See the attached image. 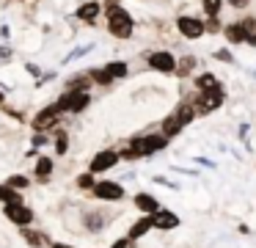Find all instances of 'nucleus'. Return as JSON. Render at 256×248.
<instances>
[{
	"label": "nucleus",
	"mask_w": 256,
	"mask_h": 248,
	"mask_svg": "<svg viewBox=\"0 0 256 248\" xmlns=\"http://www.w3.org/2000/svg\"><path fill=\"white\" fill-rule=\"evenodd\" d=\"M198 116V110H196V99H184V102H179L176 108H174L171 116H166L160 124V132H166L168 138H176L179 132L184 130V127L190 124V121Z\"/></svg>",
	"instance_id": "1"
},
{
	"label": "nucleus",
	"mask_w": 256,
	"mask_h": 248,
	"mask_svg": "<svg viewBox=\"0 0 256 248\" xmlns=\"http://www.w3.org/2000/svg\"><path fill=\"white\" fill-rule=\"evenodd\" d=\"M105 17H108V33L116 39H130L135 31V20L127 9H122V3H108L105 6Z\"/></svg>",
	"instance_id": "2"
},
{
	"label": "nucleus",
	"mask_w": 256,
	"mask_h": 248,
	"mask_svg": "<svg viewBox=\"0 0 256 248\" xmlns=\"http://www.w3.org/2000/svg\"><path fill=\"white\" fill-rule=\"evenodd\" d=\"M168 141H171V138H168L166 132H149V135H135L132 141H130V146L138 152V157H149V154L162 152V149L168 146Z\"/></svg>",
	"instance_id": "3"
},
{
	"label": "nucleus",
	"mask_w": 256,
	"mask_h": 248,
	"mask_svg": "<svg viewBox=\"0 0 256 248\" xmlns=\"http://www.w3.org/2000/svg\"><path fill=\"white\" fill-rule=\"evenodd\" d=\"M56 102L61 105L64 113L78 116V113H83V110L91 105V91H72V88H66V91L56 99Z\"/></svg>",
	"instance_id": "4"
},
{
	"label": "nucleus",
	"mask_w": 256,
	"mask_h": 248,
	"mask_svg": "<svg viewBox=\"0 0 256 248\" xmlns=\"http://www.w3.org/2000/svg\"><path fill=\"white\" fill-rule=\"evenodd\" d=\"M193 99H196V110H198V116H206V113H212V110H218L223 105V99H226V86L210 88V91H198Z\"/></svg>",
	"instance_id": "5"
},
{
	"label": "nucleus",
	"mask_w": 256,
	"mask_h": 248,
	"mask_svg": "<svg viewBox=\"0 0 256 248\" xmlns=\"http://www.w3.org/2000/svg\"><path fill=\"white\" fill-rule=\"evenodd\" d=\"M61 116H64V110H61V105H58V102L44 105V108H42L39 113L34 116L30 127H34V132H47V130H52V127H58Z\"/></svg>",
	"instance_id": "6"
},
{
	"label": "nucleus",
	"mask_w": 256,
	"mask_h": 248,
	"mask_svg": "<svg viewBox=\"0 0 256 248\" xmlns=\"http://www.w3.org/2000/svg\"><path fill=\"white\" fill-rule=\"evenodd\" d=\"M176 31L182 33V39H188V42H196V39H201V36L206 33V28H204V20H201V17L179 14V17H176Z\"/></svg>",
	"instance_id": "7"
},
{
	"label": "nucleus",
	"mask_w": 256,
	"mask_h": 248,
	"mask_svg": "<svg viewBox=\"0 0 256 248\" xmlns=\"http://www.w3.org/2000/svg\"><path fill=\"white\" fill-rule=\"evenodd\" d=\"M176 64H179V58H174L168 50H154V53L146 55V66L160 72V75H176Z\"/></svg>",
	"instance_id": "8"
},
{
	"label": "nucleus",
	"mask_w": 256,
	"mask_h": 248,
	"mask_svg": "<svg viewBox=\"0 0 256 248\" xmlns=\"http://www.w3.org/2000/svg\"><path fill=\"white\" fill-rule=\"evenodd\" d=\"M124 187H122V182H113V179H102V182H96L94 185V190H91V196L94 198H100V201H122L124 198Z\"/></svg>",
	"instance_id": "9"
},
{
	"label": "nucleus",
	"mask_w": 256,
	"mask_h": 248,
	"mask_svg": "<svg viewBox=\"0 0 256 248\" xmlns=\"http://www.w3.org/2000/svg\"><path fill=\"white\" fill-rule=\"evenodd\" d=\"M3 215H6L8 220H12L14 226H30L36 218V212L30 207H25V204H3Z\"/></svg>",
	"instance_id": "10"
},
{
	"label": "nucleus",
	"mask_w": 256,
	"mask_h": 248,
	"mask_svg": "<svg viewBox=\"0 0 256 248\" xmlns=\"http://www.w3.org/2000/svg\"><path fill=\"white\" fill-rule=\"evenodd\" d=\"M122 160V152H116V149H100V152L91 157L88 163V171H94V174H102V171H110L113 165Z\"/></svg>",
	"instance_id": "11"
},
{
	"label": "nucleus",
	"mask_w": 256,
	"mask_h": 248,
	"mask_svg": "<svg viewBox=\"0 0 256 248\" xmlns=\"http://www.w3.org/2000/svg\"><path fill=\"white\" fill-rule=\"evenodd\" d=\"M152 218H154V229H160V231H171V229H176V226L182 223V218H179L176 212H171V209H162V207L157 209Z\"/></svg>",
	"instance_id": "12"
},
{
	"label": "nucleus",
	"mask_w": 256,
	"mask_h": 248,
	"mask_svg": "<svg viewBox=\"0 0 256 248\" xmlns=\"http://www.w3.org/2000/svg\"><path fill=\"white\" fill-rule=\"evenodd\" d=\"M100 14H102L100 0H88V3L78 6V11H74V17H78L80 22H86V25H94V22H96V17H100Z\"/></svg>",
	"instance_id": "13"
},
{
	"label": "nucleus",
	"mask_w": 256,
	"mask_h": 248,
	"mask_svg": "<svg viewBox=\"0 0 256 248\" xmlns=\"http://www.w3.org/2000/svg\"><path fill=\"white\" fill-rule=\"evenodd\" d=\"M152 229H154V218H152V215H140V218L135 220L132 226H130L127 237H130V240L135 242V240H140V237H146V234H149Z\"/></svg>",
	"instance_id": "14"
},
{
	"label": "nucleus",
	"mask_w": 256,
	"mask_h": 248,
	"mask_svg": "<svg viewBox=\"0 0 256 248\" xmlns=\"http://www.w3.org/2000/svg\"><path fill=\"white\" fill-rule=\"evenodd\" d=\"M108 220H110V218H108V212H100V209H94V212H86V215H83V226H86L88 231H94V234L105 229Z\"/></svg>",
	"instance_id": "15"
},
{
	"label": "nucleus",
	"mask_w": 256,
	"mask_h": 248,
	"mask_svg": "<svg viewBox=\"0 0 256 248\" xmlns=\"http://www.w3.org/2000/svg\"><path fill=\"white\" fill-rule=\"evenodd\" d=\"M132 201H135V207H138L144 215H154L157 209H160V201H157L152 193H135Z\"/></svg>",
	"instance_id": "16"
},
{
	"label": "nucleus",
	"mask_w": 256,
	"mask_h": 248,
	"mask_svg": "<svg viewBox=\"0 0 256 248\" xmlns=\"http://www.w3.org/2000/svg\"><path fill=\"white\" fill-rule=\"evenodd\" d=\"M34 171H36V179L39 182H47L52 176V171H56V163H52V157H47V154H39Z\"/></svg>",
	"instance_id": "17"
},
{
	"label": "nucleus",
	"mask_w": 256,
	"mask_h": 248,
	"mask_svg": "<svg viewBox=\"0 0 256 248\" xmlns=\"http://www.w3.org/2000/svg\"><path fill=\"white\" fill-rule=\"evenodd\" d=\"M223 36H226V42L234 44V47H237V44H245V31H242V25H240V20L223 25Z\"/></svg>",
	"instance_id": "18"
},
{
	"label": "nucleus",
	"mask_w": 256,
	"mask_h": 248,
	"mask_svg": "<svg viewBox=\"0 0 256 248\" xmlns=\"http://www.w3.org/2000/svg\"><path fill=\"white\" fill-rule=\"evenodd\" d=\"M193 86L198 88V91H210V88H218V86H223V83L218 80L212 72H201V75L193 77Z\"/></svg>",
	"instance_id": "19"
},
{
	"label": "nucleus",
	"mask_w": 256,
	"mask_h": 248,
	"mask_svg": "<svg viewBox=\"0 0 256 248\" xmlns=\"http://www.w3.org/2000/svg\"><path fill=\"white\" fill-rule=\"evenodd\" d=\"M240 25H242V31H245V44L256 47V17L254 14L240 17Z\"/></svg>",
	"instance_id": "20"
},
{
	"label": "nucleus",
	"mask_w": 256,
	"mask_h": 248,
	"mask_svg": "<svg viewBox=\"0 0 256 248\" xmlns=\"http://www.w3.org/2000/svg\"><path fill=\"white\" fill-rule=\"evenodd\" d=\"M0 201L3 204H25L22 201V193L17 190V187H12L6 182V185H0Z\"/></svg>",
	"instance_id": "21"
},
{
	"label": "nucleus",
	"mask_w": 256,
	"mask_h": 248,
	"mask_svg": "<svg viewBox=\"0 0 256 248\" xmlns=\"http://www.w3.org/2000/svg\"><path fill=\"white\" fill-rule=\"evenodd\" d=\"M196 66H198V58H196V55H182V58H179V64H176V75L179 77H188Z\"/></svg>",
	"instance_id": "22"
},
{
	"label": "nucleus",
	"mask_w": 256,
	"mask_h": 248,
	"mask_svg": "<svg viewBox=\"0 0 256 248\" xmlns=\"http://www.w3.org/2000/svg\"><path fill=\"white\" fill-rule=\"evenodd\" d=\"M105 69H108V75H110L113 80H122V77H127L130 66L124 64V61H110V64H105Z\"/></svg>",
	"instance_id": "23"
},
{
	"label": "nucleus",
	"mask_w": 256,
	"mask_h": 248,
	"mask_svg": "<svg viewBox=\"0 0 256 248\" xmlns=\"http://www.w3.org/2000/svg\"><path fill=\"white\" fill-rule=\"evenodd\" d=\"M22 237H25V242H28V245H34V248H42L47 242L42 231H34V229H28V226H22Z\"/></svg>",
	"instance_id": "24"
},
{
	"label": "nucleus",
	"mask_w": 256,
	"mask_h": 248,
	"mask_svg": "<svg viewBox=\"0 0 256 248\" xmlns=\"http://www.w3.org/2000/svg\"><path fill=\"white\" fill-rule=\"evenodd\" d=\"M88 75H91V80H94L96 86H110V83H116L110 75H108L105 66H100V69H88Z\"/></svg>",
	"instance_id": "25"
},
{
	"label": "nucleus",
	"mask_w": 256,
	"mask_h": 248,
	"mask_svg": "<svg viewBox=\"0 0 256 248\" xmlns=\"http://www.w3.org/2000/svg\"><path fill=\"white\" fill-rule=\"evenodd\" d=\"M94 171H86V174H80L78 179H74V185L80 187V190H94V185H96V179H94Z\"/></svg>",
	"instance_id": "26"
},
{
	"label": "nucleus",
	"mask_w": 256,
	"mask_h": 248,
	"mask_svg": "<svg viewBox=\"0 0 256 248\" xmlns=\"http://www.w3.org/2000/svg\"><path fill=\"white\" fill-rule=\"evenodd\" d=\"M201 9H204L206 17H220L223 0H201Z\"/></svg>",
	"instance_id": "27"
},
{
	"label": "nucleus",
	"mask_w": 256,
	"mask_h": 248,
	"mask_svg": "<svg viewBox=\"0 0 256 248\" xmlns=\"http://www.w3.org/2000/svg\"><path fill=\"white\" fill-rule=\"evenodd\" d=\"M69 152V135H66V130H61L56 135V154H66Z\"/></svg>",
	"instance_id": "28"
},
{
	"label": "nucleus",
	"mask_w": 256,
	"mask_h": 248,
	"mask_svg": "<svg viewBox=\"0 0 256 248\" xmlns=\"http://www.w3.org/2000/svg\"><path fill=\"white\" fill-rule=\"evenodd\" d=\"M204 28H206V33H223L220 17H204Z\"/></svg>",
	"instance_id": "29"
},
{
	"label": "nucleus",
	"mask_w": 256,
	"mask_h": 248,
	"mask_svg": "<svg viewBox=\"0 0 256 248\" xmlns=\"http://www.w3.org/2000/svg\"><path fill=\"white\" fill-rule=\"evenodd\" d=\"M8 185H12V187H17V190H25V187H28L30 185V179H28V176H25V174H12V176H8Z\"/></svg>",
	"instance_id": "30"
},
{
	"label": "nucleus",
	"mask_w": 256,
	"mask_h": 248,
	"mask_svg": "<svg viewBox=\"0 0 256 248\" xmlns=\"http://www.w3.org/2000/svg\"><path fill=\"white\" fill-rule=\"evenodd\" d=\"M215 58L220 61V64H234V55H232V50H226V47L215 50Z\"/></svg>",
	"instance_id": "31"
},
{
	"label": "nucleus",
	"mask_w": 256,
	"mask_h": 248,
	"mask_svg": "<svg viewBox=\"0 0 256 248\" xmlns=\"http://www.w3.org/2000/svg\"><path fill=\"white\" fill-rule=\"evenodd\" d=\"M91 47H94V44H86V47H78V50H72V53L66 55V61H64V64H69V61L80 58V55H86V53H91Z\"/></svg>",
	"instance_id": "32"
},
{
	"label": "nucleus",
	"mask_w": 256,
	"mask_h": 248,
	"mask_svg": "<svg viewBox=\"0 0 256 248\" xmlns=\"http://www.w3.org/2000/svg\"><path fill=\"white\" fill-rule=\"evenodd\" d=\"M47 141H50V138H47L44 132H34V138H30V146H34V149H39V146H47Z\"/></svg>",
	"instance_id": "33"
},
{
	"label": "nucleus",
	"mask_w": 256,
	"mask_h": 248,
	"mask_svg": "<svg viewBox=\"0 0 256 248\" xmlns=\"http://www.w3.org/2000/svg\"><path fill=\"white\" fill-rule=\"evenodd\" d=\"M25 72H28V75H34L36 80H39V77H42V69H39V66H36V64H30V61H28V64H25Z\"/></svg>",
	"instance_id": "34"
},
{
	"label": "nucleus",
	"mask_w": 256,
	"mask_h": 248,
	"mask_svg": "<svg viewBox=\"0 0 256 248\" xmlns=\"http://www.w3.org/2000/svg\"><path fill=\"white\" fill-rule=\"evenodd\" d=\"M248 3H250V0H228V6H232V9H248Z\"/></svg>",
	"instance_id": "35"
},
{
	"label": "nucleus",
	"mask_w": 256,
	"mask_h": 248,
	"mask_svg": "<svg viewBox=\"0 0 256 248\" xmlns=\"http://www.w3.org/2000/svg\"><path fill=\"white\" fill-rule=\"evenodd\" d=\"M130 242H132V240H130V237H122V240H116V242H113L110 248H127Z\"/></svg>",
	"instance_id": "36"
},
{
	"label": "nucleus",
	"mask_w": 256,
	"mask_h": 248,
	"mask_svg": "<svg viewBox=\"0 0 256 248\" xmlns=\"http://www.w3.org/2000/svg\"><path fill=\"white\" fill-rule=\"evenodd\" d=\"M8 58H12V50H8V47H0V61H8Z\"/></svg>",
	"instance_id": "37"
},
{
	"label": "nucleus",
	"mask_w": 256,
	"mask_h": 248,
	"mask_svg": "<svg viewBox=\"0 0 256 248\" xmlns=\"http://www.w3.org/2000/svg\"><path fill=\"white\" fill-rule=\"evenodd\" d=\"M0 36H3V39H8V36H12V31H8V25H3V28H0Z\"/></svg>",
	"instance_id": "38"
},
{
	"label": "nucleus",
	"mask_w": 256,
	"mask_h": 248,
	"mask_svg": "<svg viewBox=\"0 0 256 248\" xmlns=\"http://www.w3.org/2000/svg\"><path fill=\"white\" fill-rule=\"evenodd\" d=\"M237 135H240V138H245V135H248V124H242V127H240V130H237Z\"/></svg>",
	"instance_id": "39"
},
{
	"label": "nucleus",
	"mask_w": 256,
	"mask_h": 248,
	"mask_svg": "<svg viewBox=\"0 0 256 248\" xmlns=\"http://www.w3.org/2000/svg\"><path fill=\"white\" fill-rule=\"evenodd\" d=\"M52 248H74V245H66V242H52Z\"/></svg>",
	"instance_id": "40"
},
{
	"label": "nucleus",
	"mask_w": 256,
	"mask_h": 248,
	"mask_svg": "<svg viewBox=\"0 0 256 248\" xmlns=\"http://www.w3.org/2000/svg\"><path fill=\"white\" fill-rule=\"evenodd\" d=\"M0 105H6V91H0Z\"/></svg>",
	"instance_id": "41"
},
{
	"label": "nucleus",
	"mask_w": 256,
	"mask_h": 248,
	"mask_svg": "<svg viewBox=\"0 0 256 248\" xmlns=\"http://www.w3.org/2000/svg\"><path fill=\"white\" fill-rule=\"evenodd\" d=\"M105 3H118V0H105Z\"/></svg>",
	"instance_id": "42"
}]
</instances>
